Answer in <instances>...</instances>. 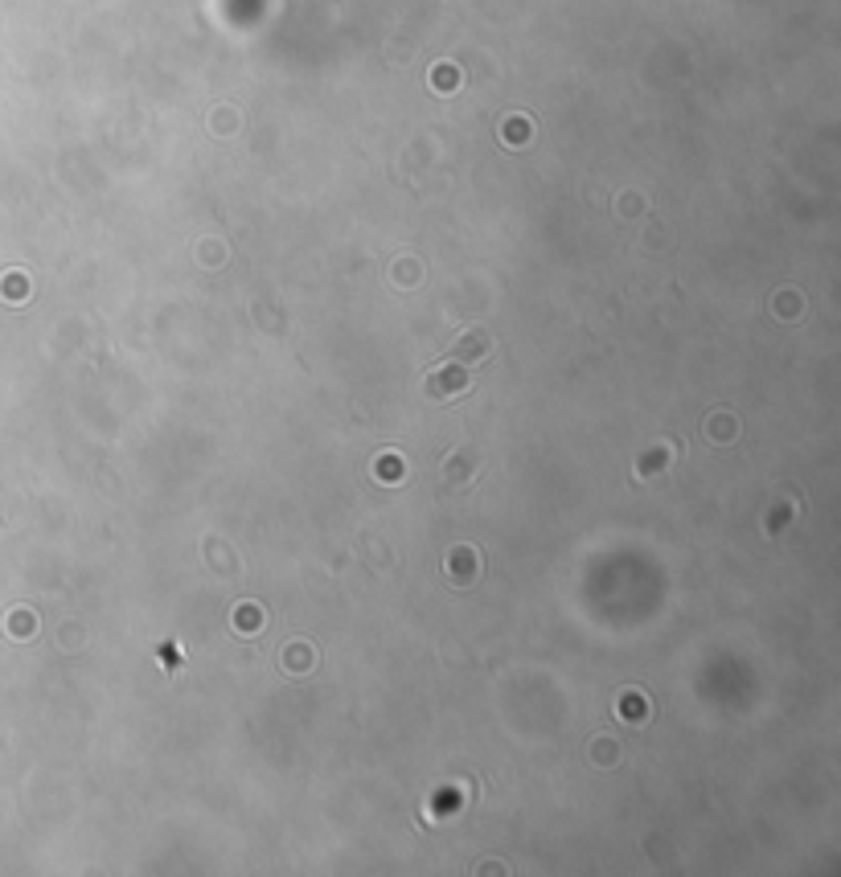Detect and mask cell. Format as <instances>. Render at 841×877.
I'll use <instances>...</instances> for the list:
<instances>
[{
	"label": "cell",
	"mask_w": 841,
	"mask_h": 877,
	"mask_svg": "<svg viewBox=\"0 0 841 877\" xmlns=\"http://www.w3.org/2000/svg\"><path fill=\"white\" fill-rule=\"evenodd\" d=\"M435 74H439V78H435L439 86H456V70H452V66H439Z\"/></svg>",
	"instance_id": "7a4b0ae2"
},
{
	"label": "cell",
	"mask_w": 841,
	"mask_h": 877,
	"mask_svg": "<svg viewBox=\"0 0 841 877\" xmlns=\"http://www.w3.org/2000/svg\"><path fill=\"white\" fill-rule=\"evenodd\" d=\"M239 623H251V628H259V611H239Z\"/></svg>",
	"instance_id": "3957f363"
},
{
	"label": "cell",
	"mask_w": 841,
	"mask_h": 877,
	"mask_svg": "<svg viewBox=\"0 0 841 877\" xmlns=\"http://www.w3.org/2000/svg\"><path fill=\"white\" fill-rule=\"evenodd\" d=\"M443 386H448V394L464 390V373H452V378H435V382H431V394H435V390H443Z\"/></svg>",
	"instance_id": "6da1fadb"
}]
</instances>
